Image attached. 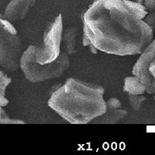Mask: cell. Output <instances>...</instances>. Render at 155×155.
<instances>
[{"label":"cell","instance_id":"cell-2","mask_svg":"<svg viewBox=\"0 0 155 155\" xmlns=\"http://www.w3.org/2000/svg\"><path fill=\"white\" fill-rule=\"evenodd\" d=\"M104 88L69 78L51 94L48 105L71 124H88L106 110Z\"/></svg>","mask_w":155,"mask_h":155},{"label":"cell","instance_id":"cell-10","mask_svg":"<svg viewBox=\"0 0 155 155\" xmlns=\"http://www.w3.org/2000/svg\"><path fill=\"white\" fill-rule=\"evenodd\" d=\"M124 91L130 95H143L146 92V87L137 76H130L124 79Z\"/></svg>","mask_w":155,"mask_h":155},{"label":"cell","instance_id":"cell-16","mask_svg":"<svg viewBox=\"0 0 155 155\" xmlns=\"http://www.w3.org/2000/svg\"><path fill=\"white\" fill-rule=\"evenodd\" d=\"M143 5L147 12L155 11V0H143Z\"/></svg>","mask_w":155,"mask_h":155},{"label":"cell","instance_id":"cell-11","mask_svg":"<svg viewBox=\"0 0 155 155\" xmlns=\"http://www.w3.org/2000/svg\"><path fill=\"white\" fill-rule=\"evenodd\" d=\"M11 82V78L4 71L0 69V106L5 107L9 104V99L5 97V90Z\"/></svg>","mask_w":155,"mask_h":155},{"label":"cell","instance_id":"cell-5","mask_svg":"<svg viewBox=\"0 0 155 155\" xmlns=\"http://www.w3.org/2000/svg\"><path fill=\"white\" fill-rule=\"evenodd\" d=\"M63 18L59 14L54 20L48 23L44 30L43 42L35 48L36 61L39 64L54 61L61 54L63 34Z\"/></svg>","mask_w":155,"mask_h":155},{"label":"cell","instance_id":"cell-15","mask_svg":"<svg viewBox=\"0 0 155 155\" xmlns=\"http://www.w3.org/2000/svg\"><path fill=\"white\" fill-rule=\"evenodd\" d=\"M106 108H111V109H118V108L122 107V102L117 98H110V99H108L107 101H106Z\"/></svg>","mask_w":155,"mask_h":155},{"label":"cell","instance_id":"cell-6","mask_svg":"<svg viewBox=\"0 0 155 155\" xmlns=\"http://www.w3.org/2000/svg\"><path fill=\"white\" fill-rule=\"evenodd\" d=\"M155 60V38L144 51L140 54V56L133 68V74L139 78L141 82L146 87V92L150 95L155 94V81L153 76L149 72V66Z\"/></svg>","mask_w":155,"mask_h":155},{"label":"cell","instance_id":"cell-9","mask_svg":"<svg viewBox=\"0 0 155 155\" xmlns=\"http://www.w3.org/2000/svg\"><path fill=\"white\" fill-rule=\"evenodd\" d=\"M78 32L75 26H71L63 30L61 44H63L64 51L68 54H74L77 51Z\"/></svg>","mask_w":155,"mask_h":155},{"label":"cell","instance_id":"cell-19","mask_svg":"<svg viewBox=\"0 0 155 155\" xmlns=\"http://www.w3.org/2000/svg\"><path fill=\"white\" fill-rule=\"evenodd\" d=\"M136 2H137V3H140V4H141V5H143V0H136Z\"/></svg>","mask_w":155,"mask_h":155},{"label":"cell","instance_id":"cell-14","mask_svg":"<svg viewBox=\"0 0 155 155\" xmlns=\"http://www.w3.org/2000/svg\"><path fill=\"white\" fill-rule=\"evenodd\" d=\"M143 21L151 27L153 32H155V11L148 12L147 14L143 18Z\"/></svg>","mask_w":155,"mask_h":155},{"label":"cell","instance_id":"cell-1","mask_svg":"<svg viewBox=\"0 0 155 155\" xmlns=\"http://www.w3.org/2000/svg\"><path fill=\"white\" fill-rule=\"evenodd\" d=\"M147 11L130 0H95L81 16L83 34L98 51L119 56L140 54L153 39Z\"/></svg>","mask_w":155,"mask_h":155},{"label":"cell","instance_id":"cell-7","mask_svg":"<svg viewBox=\"0 0 155 155\" xmlns=\"http://www.w3.org/2000/svg\"><path fill=\"white\" fill-rule=\"evenodd\" d=\"M37 0H10L2 14L8 21H20L27 16L31 8L34 7Z\"/></svg>","mask_w":155,"mask_h":155},{"label":"cell","instance_id":"cell-13","mask_svg":"<svg viewBox=\"0 0 155 155\" xmlns=\"http://www.w3.org/2000/svg\"><path fill=\"white\" fill-rule=\"evenodd\" d=\"M25 121L10 118L2 106H0V124H25Z\"/></svg>","mask_w":155,"mask_h":155},{"label":"cell","instance_id":"cell-12","mask_svg":"<svg viewBox=\"0 0 155 155\" xmlns=\"http://www.w3.org/2000/svg\"><path fill=\"white\" fill-rule=\"evenodd\" d=\"M128 95V100L131 107L135 111H140L146 100V97L143 95Z\"/></svg>","mask_w":155,"mask_h":155},{"label":"cell","instance_id":"cell-17","mask_svg":"<svg viewBox=\"0 0 155 155\" xmlns=\"http://www.w3.org/2000/svg\"><path fill=\"white\" fill-rule=\"evenodd\" d=\"M149 72H150V74L153 76V79H154L155 81V60L153 61L150 63V66H149ZM154 99H155V96H154Z\"/></svg>","mask_w":155,"mask_h":155},{"label":"cell","instance_id":"cell-18","mask_svg":"<svg viewBox=\"0 0 155 155\" xmlns=\"http://www.w3.org/2000/svg\"><path fill=\"white\" fill-rule=\"evenodd\" d=\"M88 47H89V49H90V51H91V53L97 54V51H98V50H97V48H95V47L94 46V45H92V44H91L90 45H88Z\"/></svg>","mask_w":155,"mask_h":155},{"label":"cell","instance_id":"cell-3","mask_svg":"<svg viewBox=\"0 0 155 155\" xmlns=\"http://www.w3.org/2000/svg\"><path fill=\"white\" fill-rule=\"evenodd\" d=\"M34 45H30L22 54L19 60V68L25 78L33 83L42 82L60 78L70 66L68 54L61 51L54 61L48 64H39L36 61Z\"/></svg>","mask_w":155,"mask_h":155},{"label":"cell","instance_id":"cell-8","mask_svg":"<svg viewBox=\"0 0 155 155\" xmlns=\"http://www.w3.org/2000/svg\"><path fill=\"white\" fill-rule=\"evenodd\" d=\"M128 116V112L125 109H111L106 108L104 113L94 119L91 123L94 124H115L124 120Z\"/></svg>","mask_w":155,"mask_h":155},{"label":"cell","instance_id":"cell-4","mask_svg":"<svg viewBox=\"0 0 155 155\" xmlns=\"http://www.w3.org/2000/svg\"><path fill=\"white\" fill-rule=\"evenodd\" d=\"M22 54L23 45L17 30L0 14V66L6 71H16Z\"/></svg>","mask_w":155,"mask_h":155}]
</instances>
